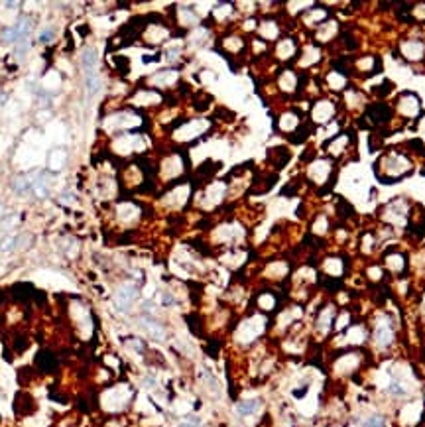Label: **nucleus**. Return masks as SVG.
<instances>
[{
    "mask_svg": "<svg viewBox=\"0 0 425 427\" xmlns=\"http://www.w3.org/2000/svg\"><path fill=\"white\" fill-rule=\"evenodd\" d=\"M374 171H376V177L382 179L384 183H394L405 177L407 173H411V161L399 152H390V154H384L374 163Z\"/></svg>",
    "mask_w": 425,
    "mask_h": 427,
    "instance_id": "obj_1",
    "label": "nucleus"
},
{
    "mask_svg": "<svg viewBox=\"0 0 425 427\" xmlns=\"http://www.w3.org/2000/svg\"><path fill=\"white\" fill-rule=\"evenodd\" d=\"M399 114H403L405 118H417L421 114V101L415 93H401L398 97V105H396Z\"/></svg>",
    "mask_w": 425,
    "mask_h": 427,
    "instance_id": "obj_2",
    "label": "nucleus"
},
{
    "mask_svg": "<svg viewBox=\"0 0 425 427\" xmlns=\"http://www.w3.org/2000/svg\"><path fill=\"white\" fill-rule=\"evenodd\" d=\"M384 219L394 223V225H403L405 219H407V205L401 199H396V201L388 203L384 207Z\"/></svg>",
    "mask_w": 425,
    "mask_h": 427,
    "instance_id": "obj_3",
    "label": "nucleus"
},
{
    "mask_svg": "<svg viewBox=\"0 0 425 427\" xmlns=\"http://www.w3.org/2000/svg\"><path fill=\"white\" fill-rule=\"evenodd\" d=\"M333 114H335V103L331 101H319L311 108L313 124H329L333 120Z\"/></svg>",
    "mask_w": 425,
    "mask_h": 427,
    "instance_id": "obj_4",
    "label": "nucleus"
},
{
    "mask_svg": "<svg viewBox=\"0 0 425 427\" xmlns=\"http://www.w3.org/2000/svg\"><path fill=\"white\" fill-rule=\"evenodd\" d=\"M399 52L407 61H421L425 55V44L421 40H405L399 44Z\"/></svg>",
    "mask_w": 425,
    "mask_h": 427,
    "instance_id": "obj_5",
    "label": "nucleus"
},
{
    "mask_svg": "<svg viewBox=\"0 0 425 427\" xmlns=\"http://www.w3.org/2000/svg\"><path fill=\"white\" fill-rule=\"evenodd\" d=\"M331 167H333V163L329 160H317L311 163V167H309V177L315 181V183H323V181H327L329 179V175H331Z\"/></svg>",
    "mask_w": 425,
    "mask_h": 427,
    "instance_id": "obj_6",
    "label": "nucleus"
},
{
    "mask_svg": "<svg viewBox=\"0 0 425 427\" xmlns=\"http://www.w3.org/2000/svg\"><path fill=\"white\" fill-rule=\"evenodd\" d=\"M392 341H394V331H392V327H390L386 321L378 323V327H376V331H374V343L380 348H386L388 345H392Z\"/></svg>",
    "mask_w": 425,
    "mask_h": 427,
    "instance_id": "obj_7",
    "label": "nucleus"
},
{
    "mask_svg": "<svg viewBox=\"0 0 425 427\" xmlns=\"http://www.w3.org/2000/svg\"><path fill=\"white\" fill-rule=\"evenodd\" d=\"M348 140H354L352 134H337L331 142H327V152L331 156H341L345 154L346 148H348Z\"/></svg>",
    "mask_w": 425,
    "mask_h": 427,
    "instance_id": "obj_8",
    "label": "nucleus"
},
{
    "mask_svg": "<svg viewBox=\"0 0 425 427\" xmlns=\"http://www.w3.org/2000/svg\"><path fill=\"white\" fill-rule=\"evenodd\" d=\"M297 54V46H295V42L290 40V38H286V40H280L278 42V46H276V55H278V59H292L295 57Z\"/></svg>",
    "mask_w": 425,
    "mask_h": 427,
    "instance_id": "obj_9",
    "label": "nucleus"
},
{
    "mask_svg": "<svg viewBox=\"0 0 425 427\" xmlns=\"http://www.w3.org/2000/svg\"><path fill=\"white\" fill-rule=\"evenodd\" d=\"M36 362H38V366L44 370V372H53L55 368H57V356L50 352V350H42L40 354H38V358H36Z\"/></svg>",
    "mask_w": 425,
    "mask_h": 427,
    "instance_id": "obj_10",
    "label": "nucleus"
},
{
    "mask_svg": "<svg viewBox=\"0 0 425 427\" xmlns=\"http://www.w3.org/2000/svg\"><path fill=\"white\" fill-rule=\"evenodd\" d=\"M299 114L293 112V110H288L286 114H282V120H280V128L284 132H295L299 128Z\"/></svg>",
    "mask_w": 425,
    "mask_h": 427,
    "instance_id": "obj_11",
    "label": "nucleus"
},
{
    "mask_svg": "<svg viewBox=\"0 0 425 427\" xmlns=\"http://www.w3.org/2000/svg\"><path fill=\"white\" fill-rule=\"evenodd\" d=\"M333 317H335V307H325L321 313L317 315V329L319 331H329L331 329V325H333Z\"/></svg>",
    "mask_w": 425,
    "mask_h": 427,
    "instance_id": "obj_12",
    "label": "nucleus"
},
{
    "mask_svg": "<svg viewBox=\"0 0 425 427\" xmlns=\"http://www.w3.org/2000/svg\"><path fill=\"white\" fill-rule=\"evenodd\" d=\"M384 262H386V266L390 268V270H394V272H398V274L405 270V256L399 254V252H390V254H386Z\"/></svg>",
    "mask_w": 425,
    "mask_h": 427,
    "instance_id": "obj_13",
    "label": "nucleus"
},
{
    "mask_svg": "<svg viewBox=\"0 0 425 427\" xmlns=\"http://www.w3.org/2000/svg\"><path fill=\"white\" fill-rule=\"evenodd\" d=\"M331 26V22H323L321 26H317V40L321 42V44H327V42H331L333 40V36L339 32V26L335 24L333 28H329Z\"/></svg>",
    "mask_w": 425,
    "mask_h": 427,
    "instance_id": "obj_14",
    "label": "nucleus"
},
{
    "mask_svg": "<svg viewBox=\"0 0 425 427\" xmlns=\"http://www.w3.org/2000/svg\"><path fill=\"white\" fill-rule=\"evenodd\" d=\"M81 65H83V69H87L89 73L95 69V65H97V50H95V48H85V52L81 55Z\"/></svg>",
    "mask_w": 425,
    "mask_h": 427,
    "instance_id": "obj_15",
    "label": "nucleus"
},
{
    "mask_svg": "<svg viewBox=\"0 0 425 427\" xmlns=\"http://www.w3.org/2000/svg\"><path fill=\"white\" fill-rule=\"evenodd\" d=\"M327 83L333 91H343L346 87V75H343L341 71H331L327 75Z\"/></svg>",
    "mask_w": 425,
    "mask_h": 427,
    "instance_id": "obj_16",
    "label": "nucleus"
},
{
    "mask_svg": "<svg viewBox=\"0 0 425 427\" xmlns=\"http://www.w3.org/2000/svg\"><path fill=\"white\" fill-rule=\"evenodd\" d=\"M99 89H101V77H99V73L91 71V73L87 75V97L93 99V97L99 93Z\"/></svg>",
    "mask_w": 425,
    "mask_h": 427,
    "instance_id": "obj_17",
    "label": "nucleus"
},
{
    "mask_svg": "<svg viewBox=\"0 0 425 427\" xmlns=\"http://www.w3.org/2000/svg\"><path fill=\"white\" fill-rule=\"evenodd\" d=\"M280 87L284 91H288V93L295 91L297 89V77H295V73L293 71H284L282 77H280Z\"/></svg>",
    "mask_w": 425,
    "mask_h": 427,
    "instance_id": "obj_18",
    "label": "nucleus"
},
{
    "mask_svg": "<svg viewBox=\"0 0 425 427\" xmlns=\"http://www.w3.org/2000/svg\"><path fill=\"white\" fill-rule=\"evenodd\" d=\"M301 54L305 55V57H303V59H299V63H301L303 67H307V65H311V63H317L321 52H319L317 46H309V48H305Z\"/></svg>",
    "mask_w": 425,
    "mask_h": 427,
    "instance_id": "obj_19",
    "label": "nucleus"
},
{
    "mask_svg": "<svg viewBox=\"0 0 425 427\" xmlns=\"http://www.w3.org/2000/svg\"><path fill=\"white\" fill-rule=\"evenodd\" d=\"M325 268H327V272H329V274H333V276H341V274H343V270H345V264H343L339 258H327V260H325Z\"/></svg>",
    "mask_w": 425,
    "mask_h": 427,
    "instance_id": "obj_20",
    "label": "nucleus"
},
{
    "mask_svg": "<svg viewBox=\"0 0 425 427\" xmlns=\"http://www.w3.org/2000/svg\"><path fill=\"white\" fill-rule=\"evenodd\" d=\"M309 134H311V126H309V124H301V128H297V130L293 132L292 142H295V144H299V142H305Z\"/></svg>",
    "mask_w": 425,
    "mask_h": 427,
    "instance_id": "obj_21",
    "label": "nucleus"
},
{
    "mask_svg": "<svg viewBox=\"0 0 425 427\" xmlns=\"http://www.w3.org/2000/svg\"><path fill=\"white\" fill-rule=\"evenodd\" d=\"M258 401L256 400H250V401H244V403H240L239 405V411L242 415H250V413H254L256 409H258Z\"/></svg>",
    "mask_w": 425,
    "mask_h": 427,
    "instance_id": "obj_22",
    "label": "nucleus"
},
{
    "mask_svg": "<svg viewBox=\"0 0 425 427\" xmlns=\"http://www.w3.org/2000/svg\"><path fill=\"white\" fill-rule=\"evenodd\" d=\"M327 229H329L327 219H325V217H319L317 221H315V225H313V233H315V235H325Z\"/></svg>",
    "mask_w": 425,
    "mask_h": 427,
    "instance_id": "obj_23",
    "label": "nucleus"
},
{
    "mask_svg": "<svg viewBox=\"0 0 425 427\" xmlns=\"http://www.w3.org/2000/svg\"><path fill=\"white\" fill-rule=\"evenodd\" d=\"M53 38H55V30H53V28H46V30L40 34V44H52Z\"/></svg>",
    "mask_w": 425,
    "mask_h": 427,
    "instance_id": "obj_24",
    "label": "nucleus"
},
{
    "mask_svg": "<svg viewBox=\"0 0 425 427\" xmlns=\"http://www.w3.org/2000/svg\"><path fill=\"white\" fill-rule=\"evenodd\" d=\"M384 425V419L380 415H372L364 421V427H382Z\"/></svg>",
    "mask_w": 425,
    "mask_h": 427,
    "instance_id": "obj_25",
    "label": "nucleus"
},
{
    "mask_svg": "<svg viewBox=\"0 0 425 427\" xmlns=\"http://www.w3.org/2000/svg\"><path fill=\"white\" fill-rule=\"evenodd\" d=\"M179 427H197V423H195V421H187V423H183V425H179Z\"/></svg>",
    "mask_w": 425,
    "mask_h": 427,
    "instance_id": "obj_26",
    "label": "nucleus"
},
{
    "mask_svg": "<svg viewBox=\"0 0 425 427\" xmlns=\"http://www.w3.org/2000/svg\"><path fill=\"white\" fill-rule=\"evenodd\" d=\"M423 307H425V295H423Z\"/></svg>",
    "mask_w": 425,
    "mask_h": 427,
    "instance_id": "obj_27",
    "label": "nucleus"
}]
</instances>
